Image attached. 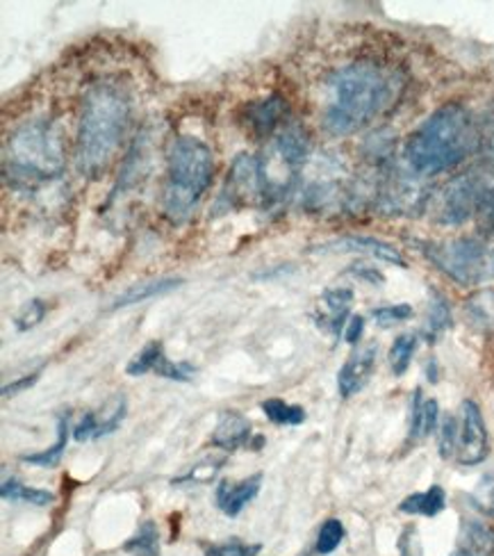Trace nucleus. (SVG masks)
Here are the masks:
<instances>
[{"instance_id": "obj_36", "label": "nucleus", "mask_w": 494, "mask_h": 556, "mask_svg": "<svg viewBox=\"0 0 494 556\" xmlns=\"http://www.w3.org/2000/svg\"><path fill=\"white\" fill-rule=\"evenodd\" d=\"M261 552V545H246L238 539L219 545H205V556H255Z\"/></svg>"}, {"instance_id": "obj_21", "label": "nucleus", "mask_w": 494, "mask_h": 556, "mask_svg": "<svg viewBox=\"0 0 494 556\" xmlns=\"http://www.w3.org/2000/svg\"><path fill=\"white\" fill-rule=\"evenodd\" d=\"M68 443V415H60L58 417V440L55 445L49 447L46 452H37V454H23L18 460L28 463V466H37V468H55L58 463L64 456Z\"/></svg>"}, {"instance_id": "obj_12", "label": "nucleus", "mask_w": 494, "mask_h": 556, "mask_svg": "<svg viewBox=\"0 0 494 556\" xmlns=\"http://www.w3.org/2000/svg\"><path fill=\"white\" fill-rule=\"evenodd\" d=\"M321 251H346V253H365V256H371L376 261H383L396 267H408L406 258L402 256V251L396 247L376 240V238H367V236H346L340 238L335 242H328L321 247Z\"/></svg>"}, {"instance_id": "obj_41", "label": "nucleus", "mask_w": 494, "mask_h": 556, "mask_svg": "<svg viewBox=\"0 0 494 556\" xmlns=\"http://www.w3.org/2000/svg\"><path fill=\"white\" fill-rule=\"evenodd\" d=\"M39 377H41V369H37V372H33V375L21 377V379H16V381H12L8 386H3V397H14V395H18V392L33 388L39 381Z\"/></svg>"}, {"instance_id": "obj_10", "label": "nucleus", "mask_w": 494, "mask_h": 556, "mask_svg": "<svg viewBox=\"0 0 494 556\" xmlns=\"http://www.w3.org/2000/svg\"><path fill=\"white\" fill-rule=\"evenodd\" d=\"M376 356H379V346L365 344L346 358L338 375V390L344 400L358 395V392L369 383L376 367Z\"/></svg>"}, {"instance_id": "obj_1", "label": "nucleus", "mask_w": 494, "mask_h": 556, "mask_svg": "<svg viewBox=\"0 0 494 556\" xmlns=\"http://www.w3.org/2000/svg\"><path fill=\"white\" fill-rule=\"evenodd\" d=\"M328 89L331 101L324 112V128L344 137L383 114L402 91V80L383 64L363 60L335 72L328 80Z\"/></svg>"}, {"instance_id": "obj_8", "label": "nucleus", "mask_w": 494, "mask_h": 556, "mask_svg": "<svg viewBox=\"0 0 494 556\" xmlns=\"http://www.w3.org/2000/svg\"><path fill=\"white\" fill-rule=\"evenodd\" d=\"M255 199H265V172L261 160L240 153L232 160L221 201H226L228 207H240Z\"/></svg>"}, {"instance_id": "obj_9", "label": "nucleus", "mask_w": 494, "mask_h": 556, "mask_svg": "<svg viewBox=\"0 0 494 556\" xmlns=\"http://www.w3.org/2000/svg\"><path fill=\"white\" fill-rule=\"evenodd\" d=\"M460 431H458V452L456 460L460 466H479L490 452L487 429L483 422V413L477 402L465 400L460 404Z\"/></svg>"}, {"instance_id": "obj_27", "label": "nucleus", "mask_w": 494, "mask_h": 556, "mask_svg": "<svg viewBox=\"0 0 494 556\" xmlns=\"http://www.w3.org/2000/svg\"><path fill=\"white\" fill-rule=\"evenodd\" d=\"M162 356H164V346H162V342H149L144 350H141L130 363H128V367H126V372L130 375V377H141V375H149V372H155V367H157V363L162 361Z\"/></svg>"}, {"instance_id": "obj_20", "label": "nucleus", "mask_w": 494, "mask_h": 556, "mask_svg": "<svg viewBox=\"0 0 494 556\" xmlns=\"http://www.w3.org/2000/svg\"><path fill=\"white\" fill-rule=\"evenodd\" d=\"M444 506H446V495L442 491V485H431L429 491L408 495L402 504H398V511L408 516L433 518L444 511Z\"/></svg>"}, {"instance_id": "obj_3", "label": "nucleus", "mask_w": 494, "mask_h": 556, "mask_svg": "<svg viewBox=\"0 0 494 556\" xmlns=\"http://www.w3.org/2000/svg\"><path fill=\"white\" fill-rule=\"evenodd\" d=\"M130 124V99L114 83H99L87 89L80 110L76 167L85 176L101 174Z\"/></svg>"}, {"instance_id": "obj_43", "label": "nucleus", "mask_w": 494, "mask_h": 556, "mask_svg": "<svg viewBox=\"0 0 494 556\" xmlns=\"http://www.w3.org/2000/svg\"><path fill=\"white\" fill-rule=\"evenodd\" d=\"M351 271L356 274V276H360V278H365V281H369V283H373V286H383V274L381 271H376L373 267H351Z\"/></svg>"}, {"instance_id": "obj_13", "label": "nucleus", "mask_w": 494, "mask_h": 556, "mask_svg": "<svg viewBox=\"0 0 494 556\" xmlns=\"http://www.w3.org/2000/svg\"><path fill=\"white\" fill-rule=\"evenodd\" d=\"M261 485H263L261 472L251 475L249 479H242V481H221L217 485V506L230 518L240 516L244 511V506L261 493Z\"/></svg>"}, {"instance_id": "obj_19", "label": "nucleus", "mask_w": 494, "mask_h": 556, "mask_svg": "<svg viewBox=\"0 0 494 556\" xmlns=\"http://www.w3.org/2000/svg\"><path fill=\"white\" fill-rule=\"evenodd\" d=\"M440 417V406L435 400H421V390L413 395V413H410V440H421L435 431Z\"/></svg>"}, {"instance_id": "obj_40", "label": "nucleus", "mask_w": 494, "mask_h": 556, "mask_svg": "<svg viewBox=\"0 0 494 556\" xmlns=\"http://www.w3.org/2000/svg\"><path fill=\"white\" fill-rule=\"evenodd\" d=\"M97 429H99L97 413H87L80 420V425L74 429V438L78 440V443H87V440L97 438Z\"/></svg>"}, {"instance_id": "obj_25", "label": "nucleus", "mask_w": 494, "mask_h": 556, "mask_svg": "<svg viewBox=\"0 0 494 556\" xmlns=\"http://www.w3.org/2000/svg\"><path fill=\"white\" fill-rule=\"evenodd\" d=\"M124 552L132 556H160V534L153 520H147L139 527L137 534L124 543Z\"/></svg>"}, {"instance_id": "obj_34", "label": "nucleus", "mask_w": 494, "mask_h": 556, "mask_svg": "<svg viewBox=\"0 0 494 556\" xmlns=\"http://www.w3.org/2000/svg\"><path fill=\"white\" fill-rule=\"evenodd\" d=\"M197 367L190 363H172L167 356H162V361L155 367V375L172 379V381H192L194 379Z\"/></svg>"}, {"instance_id": "obj_31", "label": "nucleus", "mask_w": 494, "mask_h": 556, "mask_svg": "<svg viewBox=\"0 0 494 556\" xmlns=\"http://www.w3.org/2000/svg\"><path fill=\"white\" fill-rule=\"evenodd\" d=\"M458 431H460V420H458V417L446 415L442 427H440V456L442 458H456V452H458Z\"/></svg>"}, {"instance_id": "obj_4", "label": "nucleus", "mask_w": 494, "mask_h": 556, "mask_svg": "<svg viewBox=\"0 0 494 556\" xmlns=\"http://www.w3.org/2000/svg\"><path fill=\"white\" fill-rule=\"evenodd\" d=\"M167 174L164 211L174 222H182L210 188L212 174H215V155L199 137H178L169 151Z\"/></svg>"}, {"instance_id": "obj_22", "label": "nucleus", "mask_w": 494, "mask_h": 556, "mask_svg": "<svg viewBox=\"0 0 494 556\" xmlns=\"http://www.w3.org/2000/svg\"><path fill=\"white\" fill-rule=\"evenodd\" d=\"M449 327H452L449 301H446L438 290H433L431 301H429V315H427V327H423V336H427L429 342H435Z\"/></svg>"}, {"instance_id": "obj_29", "label": "nucleus", "mask_w": 494, "mask_h": 556, "mask_svg": "<svg viewBox=\"0 0 494 556\" xmlns=\"http://www.w3.org/2000/svg\"><path fill=\"white\" fill-rule=\"evenodd\" d=\"M469 502H472V506L479 514L494 520V472L481 477L474 493L469 495Z\"/></svg>"}, {"instance_id": "obj_2", "label": "nucleus", "mask_w": 494, "mask_h": 556, "mask_svg": "<svg viewBox=\"0 0 494 556\" xmlns=\"http://www.w3.org/2000/svg\"><path fill=\"white\" fill-rule=\"evenodd\" d=\"M479 151V126L465 105L438 108L408 139L406 162L419 176L449 172Z\"/></svg>"}, {"instance_id": "obj_33", "label": "nucleus", "mask_w": 494, "mask_h": 556, "mask_svg": "<svg viewBox=\"0 0 494 556\" xmlns=\"http://www.w3.org/2000/svg\"><path fill=\"white\" fill-rule=\"evenodd\" d=\"M224 468V460H207V463H199L190 472L174 479V485H182V483H210L215 479V475Z\"/></svg>"}, {"instance_id": "obj_23", "label": "nucleus", "mask_w": 494, "mask_h": 556, "mask_svg": "<svg viewBox=\"0 0 494 556\" xmlns=\"http://www.w3.org/2000/svg\"><path fill=\"white\" fill-rule=\"evenodd\" d=\"M0 497L5 502H26L33 506H49L55 502V495L49 491H41V489H28V485H23L16 479H5L3 481V489H0Z\"/></svg>"}, {"instance_id": "obj_7", "label": "nucleus", "mask_w": 494, "mask_h": 556, "mask_svg": "<svg viewBox=\"0 0 494 556\" xmlns=\"http://www.w3.org/2000/svg\"><path fill=\"white\" fill-rule=\"evenodd\" d=\"M483 188L477 176L454 178L440 194L438 201V222L446 226H458L477 215L483 197Z\"/></svg>"}, {"instance_id": "obj_17", "label": "nucleus", "mask_w": 494, "mask_h": 556, "mask_svg": "<svg viewBox=\"0 0 494 556\" xmlns=\"http://www.w3.org/2000/svg\"><path fill=\"white\" fill-rule=\"evenodd\" d=\"M458 549L469 556H494V529L481 520H463Z\"/></svg>"}, {"instance_id": "obj_28", "label": "nucleus", "mask_w": 494, "mask_h": 556, "mask_svg": "<svg viewBox=\"0 0 494 556\" xmlns=\"http://www.w3.org/2000/svg\"><path fill=\"white\" fill-rule=\"evenodd\" d=\"M344 525L338 520V518H328L321 529H319V536H317V554L321 556H328L333 554L342 541H344Z\"/></svg>"}, {"instance_id": "obj_42", "label": "nucleus", "mask_w": 494, "mask_h": 556, "mask_svg": "<svg viewBox=\"0 0 494 556\" xmlns=\"http://www.w3.org/2000/svg\"><path fill=\"white\" fill-rule=\"evenodd\" d=\"M363 331H365V317L363 315H353L349 319V327L344 331V338H346L349 344H356L363 338Z\"/></svg>"}, {"instance_id": "obj_11", "label": "nucleus", "mask_w": 494, "mask_h": 556, "mask_svg": "<svg viewBox=\"0 0 494 556\" xmlns=\"http://www.w3.org/2000/svg\"><path fill=\"white\" fill-rule=\"evenodd\" d=\"M251 440H253V429H251L249 417H244L235 408H226L219 413L217 427L210 438L212 447H219L224 452H238L242 447L249 450Z\"/></svg>"}, {"instance_id": "obj_26", "label": "nucleus", "mask_w": 494, "mask_h": 556, "mask_svg": "<svg viewBox=\"0 0 494 556\" xmlns=\"http://www.w3.org/2000/svg\"><path fill=\"white\" fill-rule=\"evenodd\" d=\"M415 350H417V336L404 333L394 340L390 350V367L396 377H404L408 372Z\"/></svg>"}, {"instance_id": "obj_15", "label": "nucleus", "mask_w": 494, "mask_h": 556, "mask_svg": "<svg viewBox=\"0 0 494 556\" xmlns=\"http://www.w3.org/2000/svg\"><path fill=\"white\" fill-rule=\"evenodd\" d=\"M180 286H182V278H174V276L153 278V281H141V283L130 286L126 292H122L119 296H116L112 308L114 311L116 308H128V306L141 304V301H149V299H155V296H162V294H169V292H174Z\"/></svg>"}, {"instance_id": "obj_37", "label": "nucleus", "mask_w": 494, "mask_h": 556, "mask_svg": "<svg viewBox=\"0 0 494 556\" xmlns=\"http://www.w3.org/2000/svg\"><path fill=\"white\" fill-rule=\"evenodd\" d=\"M477 217H479V224H481V230L494 240V190H485L483 197H481V203H479V211H477Z\"/></svg>"}, {"instance_id": "obj_30", "label": "nucleus", "mask_w": 494, "mask_h": 556, "mask_svg": "<svg viewBox=\"0 0 494 556\" xmlns=\"http://www.w3.org/2000/svg\"><path fill=\"white\" fill-rule=\"evenodd\" d=\"M124 417H126V397H124V395H116V397L110 402V406L105 408L103 420H99L97 438H103V435L114 433L116 429L122 427Z\"/></svg>"}, {"instance_id": "obj_18", "label": "nucleus", "mask_w": 494, "mask_h": 556, "mask_svg": "<svg viewBox=\"0 0 494 556\" xmlns=\"http://www.w3.org/2000/svg\"><path fill=\"white\" fill-rule=\"evenodd\" d=\"M276 149L282 155V160H286V165L296 169L303 165L305 157H308V153H311V137H308V132H305L303 126L290 124L278 137Z\"/></svg>"}, {"instance_id": "obj_44", "label": "nucleus", "mask_w": 494, "mask_h": 556, "mask_svg": "<svg viewBox=\"0 0 494 556\" xmlns=\"http://www.w3.org/2000/svg\"><path fill=\"white\" fill-rule=\"evenodd\" d=\"M452 556H469V554H467V552H463V549H456Z\"/></svg>"}, {"instance_id": "obj_39", "label": "nucleus", "mask_w": 494, "mask_h": 556, "mask_svg": "<svg viewBox=\"0 0 494 556\" xmlns=\"http://www.w3.org/2000/svg\"><path fill=\"white\" fill-rule=\"evenodd\" d=\"M398 554H402V556H423L419 534H417L415 527L404 529L402 539H398Z\"/></svg>"}, {"instance_id": "obj_5", "label": "nucleus", "mask_w": 494, "mask_h": 556, "mask_svg": "<svg viewBox=\"0 0 494 556\" xmlns=\"http://www.w3.org/2000/svg\"><path fill=\"white\" fill-rule=\"evenodd\" d=\"M12 169L21 178H58L64 172L60 130L46 119L23 124L10 139Z\"/></svg>"}, {"instance_id": "obj_38", "label": "nucleus", "mask_w": 494, "mask_h": 556, "mask_svg": "<svg viewBox=\"0 0 494 556\" xmlns=\"http://www.w3.org/2000/svg\"><path fill=\"white\" fill-rule=\"evenodd\" d=\"M479 151L487 153V160L494 162V112L479 126Z\"/></svg>"}, {"instance_id": "obj_14", "label": "nucleus", "mask_w": 494, "mask_h": 556, "mask_svg": "<svg viewBox=\"0 0 494 556\" xmlns=\"http://www.w3.org/2000/svg\"><path fill=\"white\" fill-rule=\"evenodd\" d=\"M288 114V101L280 94H271L267 99L255 101L246 108V124L255 137L271 135Z\"/></svg>"}, {"instance_id": "obj_35", "label": "nucleus", "mask_w": 494, "mask_h": 556, "mask_svg": "<svg viewBox=\"0 0 494 556\" xmlns=\"http://www.w3.org/2000/svg\"><path fill=\"white\" fill-rule=\"evenodd\" d=\"M43 317H46V304H43L41 299H33V301H28L26 306L21 308V313L14 319V324H16V329L23 333V331L35 329Z\"/></svg>"}, {"instance_id": "obj_6", "label": "nucleus", "mask_w": 494, "mask_h": 556, "mask_svg": "<svg viewBox=\"0 0 494 556\" xmlns=\"http://www.w3.org/2000/svg\"><path fill=\"white\" fill-rule=\"evenodd\" d=\"M419 251L442 274H446L458 286L481 283L492 269V258L483 242L474 238H456L446 242H417Z\"/></svg>"}, {"instance_id": "obj_24", "label": "nucleus", "mask_w": 494, "mask_h": 556, "mask_svg": "<svg viewBox=\"0 0 494 556\" xmlns=\"http://www.w3.org/2000/svg\"><path fill=\"white\" fill-rule=\"evenodd\" d=\"M263 413L267 420L278 427H299L305 422V410L303 406H294L282 400H267L263 402Z\"/></svg>"}, {"instance_id": "obj_16", "label": "nucleus", "mask_w": 494, "mask_h": 556, "mask_svg": "<svg viewBox=\"0 0 494 556\" xmlns=\"http://www.w3.org/2000/svg\"><path fill=\"white\" fill-rule=\"evenodd\" d=\"M324 308L326 313L321 315V327L328 329L331 333L340 336L342 327L346 324L351 304H353V292L349 288H333V290H326L324 296Z\"/></svg>"}, {"instance_id": "obj_32", "label": "nucleus", "mask_w": 494, "mask_h": 556, "mask_svg": "<svg viewBox=\"0 0 494 556\" xmlns=\"http://www.w3.org/2000/svg\"><path fill=\"white\" fill-rule=\"evenodd\" d=\"M371 317L376 319V324L383 329L394 327V324H402L406 319L413 317V306L408 304H394V306H381V308H373Z\"/></svg>"}]
</instances>
